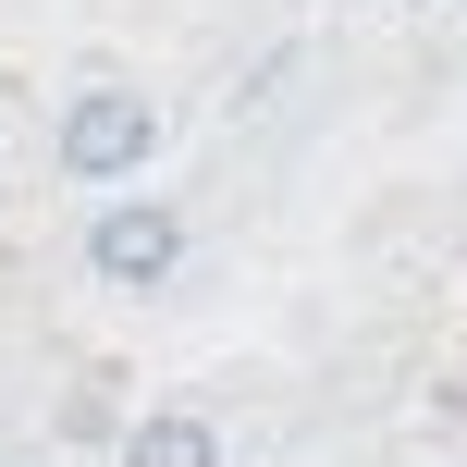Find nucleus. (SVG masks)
Instances as JSON below:
<instances>
[{"instance_id": "obj_1", "label": "nucleus", "mask_w": 467, "mask_h": 467, "mask_svg": "<svg viewBox=\"0 0 467 467\" xmlns=\"http://www.w3.org/2000/svg\"><path fill=\"white\" fill-rule=\"evenodd\" d=\"M148 148H161V99H136V87L62 99V185H136Z\"/></svg>"}, {"instance_id": "obj_3", "label": "nucleus", "mask_w": 467, "mask_h": 467, "mask_svg": "<svg viewBox=\"0 0 467 467\" xmlns=\"http://www.w3.org/2000/svg\"><path fill=\"white\" fill-rule=\"evenodd\" d=\"M123 467H222V431L197 419V406H148V419H123Z\"/></svg>"}, {"instance_id": "obj_2", "label": "nucleus", "mask_w": 467, "mask_h": 467, "mask_svg": "<svg viewBox=\"0 0 467 467\" xmlns=\"http://www.w3.org/2000/svg\"><path fill=\"white\" fill-rule=\"evenodd\" d=\"M172 258H185V210H172V197H99V222H87V271L111 283V296H161Z\"/></svg>"}]
</instances>
